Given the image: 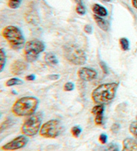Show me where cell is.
Wrapping results in <instances>:
<instances>
[{
    "label": "cell",
    "instance_id": "cell-26",
    "mask_svg": "<svg viewBox=\"0 0 137 151\" xmlns=\"http://www.w3.org/2000/svg\"><path fill=\"white\" fill-rule=\"evenodd\" d=\"M100 66L101 68V69L102 70L103 72L105 73V74H108V67L106 66V63L103 61H101L100 62Z\"/></svg>",
    "mask_w": 137,
    "mask_h": 151
},
{
    "label": "cell",
    "instance_id": "cell-17",
    "mask_svg": "<svg viewBox=\"0 0 137 151\" xmlns=\"http://www.w3.org/2000/svg\"><path fill=\"white\" fill-rule=\"evenodd\" d=\"M24 82H23L22 80L17 78H11L7 80L6 83V85L7 86H13L21 85Z\"/></svg>",
    "mask_w": 137,
    "mask_h": 151
},
{
    "label": "cell",
    "instance_id": "cell-24",
    "mask_svg": "<svg viewBox=\"0 0 137 151\" xmlns=\"http://www.w3.org/2000/svg\"><path fill=\"white\" fill-rule=\"evenodd\" d=\"M74 89V84L72 82H66L64 86V91L66 92H70Z\"/></svg>",
    "mask_w": 137,
    "mask_h": 151
},
{
    "label": "cell",
    "instance_id": "cell-12",
    "mask_svg": "<svg viewBox=\"0 0 137 151\" xmlns=\"http://www.w3.org/2000/svg\"><path fill=\"white\" fill-rule=\"evenodd\" d=\"M92 11L94 14L100 17H105L108 15L107 9L104 6L98 4H95L93 5Z\"/></svg>",
    "mask_w": 137,
    "mask_h": 151
},
{
    "label": "cell",
    "instance_id": "cell-35",
    "mask_svg": "<svg viewBox=\"0 0 137 151\" xmlns=\"http://www.w3.org/2000/svg\"><path fill=\"white\" fill-rule=\"evenodd\" d=\"M103 1H106V2H110V1H112V0H103Z\"/></svg>",
    "mask_w": 137,
    "mask_h": 151
},
{
    "label": "cell",
    "instance_id": "cell-7",
    "mask_svg": "<svg viewBox=\"0 0 137 151\" xmlns=\"http://www.w3.org/2000/svg\"><path fill=\"white\" fill-rule=\"evenodd\" d=\"M62 131V126L58 120L54 119L44 123L40 130V134L43 137L54 138Z\"/></svg>",
    "mask_w": 137,
    "mask_h": 151
},
{
    "label": "cell",
    "instance_id": "cell-20",
    "mask_svg": "<svg viewBox=\"0 0 137 151\" xmlns=\"http://www.w3.org/2000/svg\"><path fill=\"white\" fill-rule=\"evenodd\" d=\"M22 0H9L8 6L12 9H17L19 7Z\"/></svg>",
    "mask_w": 137,
    "mask_h": 151
},
{
    "label": "cell",
    "instance_id": "cell-6",
    "mask_svg": "<svg viewBox=\"0 0 137 151\" xmlns=\"http://www.w3.org/2000/svg\"><path fill=\"white\" fill-rule=\"evenodd\" d=\"M42 121V114L37 112L31 115L23 124L22 132L23 134L27 137H33L40 130Z\"/></svg>",
    "mask_w": 137,
    "mask_h": 151
},
{
    "label": "cell",
    "instance_id": "cell-8",
    "mask_svg": "<svg viewBox=\"0 0 137 151\" xmlns=\"http://www.w3.org/2000/svg\"><path fill=\"white\" fill-rule=\"evenodd\" d=\"M28 142V139L25 136H19L12 141L7 142L1 147V149L6 151L16 150L24 148Z\"/></svg>",
    "mask_w": 137,
    "mask_h": 151
},
{
    "label": "cell",
    "instance_id": "cell-18",
    "mask_svg": "<svg viewBox=\"0 0 137 151\" xmlns=\"http://www.w3.org/2000/svg\"><path fill=\"white\" fill-rule=\"evenodd\" d=\"M104 110H105V107H104V105L98 104V105L95 106L94 107H93V109L92 110V113L95 115L103 114Z\"/></svg>",
    "mask_w": 137,
    "mask_h": 151
},
{
    "label": "cell",
    "instance_id": "cell-9",
    "mask_svg": "<svg viewBox=\"0 0 137 151\" xmlns=\"http://www.w3.org/2000/svg\"><path fill=\"white\" fill-rule=\"evenodd\" d=\"M78 76L83 81L90 82L96 78L98 73L95 70L92 68L82 67L78 70Z\"/></svg>",
    "mask_w": 137,
    "mask_h": 151
},
{
    "label": "cell",
    "instance_id": "cell-27",
    "mask_svg": "<svg viewBox=\"0 0 137 151\" xmlns=\"http://www.w3.org/2000/svg\"><path fill=\"white\" fill-rule=\"evenodd\" d=\"M107 139L108 137L105 134H101L100 135V137H99V140L102 144H106V142H107Z\"/></svg>",
    "mask_w": 137,
    "mask_h": 151
},
{
    "label": "cell",
    "instance_id": "cell-32",
    "mask_svg": "<svg viewBox=\"0 0 137 151\" xmlns=\"http://www.w3.org/2000/svg\"><path fill=\"white\" fill-rule=\"evenodd\" d=\"M26 79L27 80V81H34V80L35 79V76L34 74H30L28 76H27L26 77Z\"/></svg>",
    "mask_w": 137,
    "mask_h": 151
},
{
    "label": "cell",
    "instance_id": "cell-14",
    "mask_svg": "<svg viewBox=\"0 0 137 151\" xmlns=\"http://www.w3.org/2000/svg\"><path fill=\"white\" fill-rule=\"evenodd\" d=\"M45 62L50 66H54L58 64V60L54 54L52 52L47 53L44 57Z\"/></svg>",
    "mask_w": 137,
    "mask_h": 151
},
{
    "label": "cell",
    "instance_id": "cell-4",
    "mask_svg": "<svg viewBox=\"0 0 137 151\" xmlns=\"http://www.w3.org/2000/svg\"><path fill=\"white\" fill-rule=\"evenodd\" d=\"M64 56L68 62L72 64L81 66L86 62V53L75 44H68L63 47Z\"/></svg>",
    "mask_w": 137,
    "mask_h": 151
},
{
    "label": "cell",
    "instance_id": "cell-34",
    "mask_svg": "<svg viewBox=\"0 0 137 151\" xmlns=\"http://www.w3.org/2000/svg\"><path fill=\"white\" fill-rule=\"evenodd\" d=\"M74 1H76V3L77 4H82V0H74Z\"/></svg>",
    "mask_w": 137,
    "mask_h": 151
},
{
    "label": "cell",
    "instance_id": "cell-13",
    "mask_svg": "<svg viewBox=\"0 0 137 151\" xmlns=\"http://www.w3.org/2000/svg\"><path fill=\"white\" fill-rule=\"evenodd\" d=\"M93 17L96 24L98 25V26L100 27L101 29H102L103 31L105 32L108 31L109 29V24L105 19H104L102 17L96 16L95 14L94 15Z\"/></svg>",
    "mask_w": 137,
    "mask_h": 151
},
{
    "label": "cell",
    "instance_id": "cell-21",
    "mask_svg": "<svg viewBox=\"0 0 137 151\" xmlns=\"http://www.w3.org/2000/svg\"><path fill=\"white\" fill-rule=\"evenodd\" d=\"M129 130L131 134L137 139V121L131 123L129 127Z\"/></svg>",
    "mask_w": 137,
    "mask_h": 151
},
{
    "label": "cell",
    "instance_id": "cell-19",
    "mask_svg": "<svg viewBox=\"0 0 137 151\" xmlns=\"http://www.w3.org/2000/svg\"><path fill=\"white\" fill-rule=\"evenodd\" d=\"M12 124H13V122H12V119H7L6 120H5L0 126V133L4 132V130L9 128L12 125Z\"/></svg>",
    "mask_w": 137,
    "mask_h": 151
},
{
    "label": "cell",
    "instance_id": "cell-29",
    "mask_svg": "<svg viewBox=\"0 0 137 151\" xmlns=\"http://www.w3.org/2000/svg\"><path fill=\"white\" fill-rule=\"evenodd\" d=\"M84 29V32L86 33H87L88 34H91L92 33V31H93L92 27L90 25H86Z\"/></svg>",
    "mask_w": 137,
    "mask_h": 151
},
{
    "label": "cell",
    "instance_id": "cell-10",
    "mask_svg": "<svg viewBox=\"0 0 137 151\" xmlns=\"http://www.w3.org/2000/svg\"><path fill=\"white\" fill-rule=\"evenodd\" d=\"M28 68V65L26 62L22 60H16L15 61L11 66V72L14 75H20L24 72Z\"/></svg>",
    "mask_w": 137,
    "mask_h": 151
},
{
    "label": "cell",
    "instance_id": "cell-33",
    "mask_svg": "<svg viewBox=\"0 0 137 151\" xmlns=\"http://www.w3.org/2000/svg\"><path fill=\"white\" fill-rule=\"evenodd\" d=\"M132 4L134 7L137 9V0H132Z\"/></svg>",
    "mask_w": 137,
    "mask_h": 151
},
{
    "label": "cell",
    "instance_id": "cell-3",
    "mask_svg": "<svg viewBox=\"0 0 137 151\" xmlns=\"http://www.w3.org/2000/svg\"><path fill=\"white\" fill-rule=\"evenodd\" d=\"M2 35L13 50H19L24 47L26 44L24 36L17 27L14 26L6 27L2 31Z\"/></svg>",
    "mask_w": 137,
    "mask_h": 151
},
{
    "label": "cell",
    "instance_id": "cell-22",
    "mask_svg": "<svg viewBox=\"0 0 137 151\" xmlns=\"http://www.w3.org/2000/svg\"><path fill=\"white\" fill-rule=\"evenodd\" d=\"M76 11L78 14L83 16L86 14V8L83 4H77L76 7Z\"/></svg>",
    "mask_w": 137,
    "mask_h": 151
},
{
    "label": "cell",
    "instance_id": "cell-31",
    "mask_svg": "<svg viewBox=\"0 0 137 151\" xmlns=\"http://www.w3.org/2000/svg\"><path fill=\"white\" fill-rule=\"evenodd\" d=\"M59 75L58 74H51L48 76V78L51 80H57L58 78H59Z\"/></svg>",
    "mask_w": 137,
    "mask_h": 151
},
{
    "label": "cell",
    "instance_id": "cell-30",
    "mask_svg": "<svg viewBox=\"0 0 137 151\" xmlns=\"http://www.w3.org/2000/svg\"><path fill=\"white\" fill-rule=\"evenodd\" d=\"M108 149L110 151H119L117 145L115 144H110L108 147Z\"/></svg>",
    "mask_w": 137,
    "mask_h": 151
},
{
    "label": "cell",
    "instance_id": "cell-16",
    "mask_svg": "<svg viewBox=\"0 0 137 151\" xmlns=\"http://www.w3.org/2000/svg\"><path fill=\"white\" fill-rule=\"evenodd\" d=\"M119 42H120L121 49L123 51H128L130 48V43H129L128 40L126 37H121Z\"/></svg>",
    "mask_w": 137,
    "mask_h": 151
},
{
    "label": "cell",
    "instance_id": "cell-25",
    "mask_svg": "<svg viewBox=\"0 0 137 151\" xmlns=\"http://www.w3.org/2000/svg\"><path fill=\"white\" fill-rule=\"evenodd\" d=\"M103 114L96 115V117H95V123H96V124L101 125V124H102L103 117H104V115Z\"/></svg>",
    "mask_w": 137,
    "mask_h": 151
},
{
    "label": "cell",
    "instance_id": "cell-1",
    "mask_svg": "<svg viewBox=\"0 0 137 151\" xmlns=\"http://www.w3.org/2000/svg\"><path fill=\"white\" fill-rule=\"evenodd\" d=\"M118 83H106L98 86L92 92V99L96 104H106L115 99Z\"/></svg>",
    "mask_w": 137,
    "mask_h": 151
},
{
    "label": "cell",
    "instance_id": "cell-11",
    "mask_svg": "<svg viewBox=\"0 0 137 151\" xmlns=\"http://www.w3.org/2000/svg\"><path fill=\"white\" fill-rule=\"evenodd\" d=\"M122 151H137V141L131 138H126L123 141Z\"/></svg>",
    "mask_w": 137,
    "mask_h": 151
},
{
    "label": "cell",
    "instance_id": "cell-36",
    "mask_svg": "<svg viewBox=\"0 0 137 151\" xmlns=\"http://www.w3.org/2000/svg\"><path fill=\"white\" fill-rule=\"evenodd\" d=\"M136 120H137V116H136Z\"/></svg>",
    "mask_w": 137,
    "mask_h": 151
},
{
    "label": "cell",
    "instance_id": "cell-2",
    "mask_svg": "<svg viewBox=\"0 0 137 151\" xmlns=\"http://www.w3.org/2000/svg\"><path fill=\"white\" fill-rule=\"evenodd\" d=\"M39 100L34 96L22 97L14 103L12 112L17 116H25L34 114L37 106Z\"/></svg>",
    "mask_w": 137,
    "mask_h": 151
},
{
    "label": "cell",
    "instance_id": "cell-5",
    "mask_svg": "<svg viewBox=\"0 0 137 151\" xmlns=\"http://www.w3.org/2000/svg\"><path fill=\"white\" fill-rule=\"evenodd\" d=\"M24 56L27 62H34L45 50L44 43L39 40H32L27 42L24 46Z\"/></svg>",
    "mask_w": 137,
    "mask_h": 151
},
{
    "label": "cell",
    "instance_id": "cell-23",
    "mask_svg": "<svg viewBox=\"0 0 137 151\" xmlns=\"http://www.w3.org/2000/svg\"><path fill=\"white\" fill-rule=\"evenodd\" d=\"M81 132H82V129L80 127L78 126H75V127H72V129H71V132H72V134L74 137H78V136L80 134Z\"/></svg>",
    "mask_w": 137,
    "mask_h": 151
},
{
    "label": "cell",
    "instance_id": "cell-15",
    "mask_svg": "<svg viewBox=\"0 0 137 151\" xmlns=\"http://www.w3.org/2000/svg\"><path fill=\"white\" fill-rule=\"evenodd\" d=\"M6 63V54L3 49H0V72L4 69Z\"/></svg>",
    "mask_w": 137,
    "mask_h": 151
},
{
    "label": "cell",
    "instance_id": "cell-28",
    "mask_svg": "<svg viewBox=\"0 0 137 151\" xmlns=\"http://www.w3.org/2000/svg\"><path fill=\"white\" fill-rule=\"evenodd\" d=\"M110 130H111L112 132L116 133L119 130H120V125L117 124V123H115V124L112 126Z\"/></svg>",
    "mask_w": 137,
    "mask_h": 151
}]
</instances>
